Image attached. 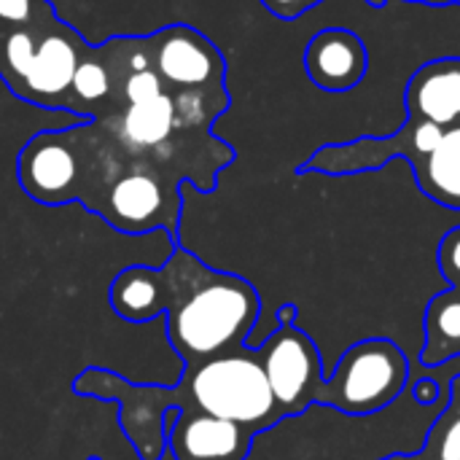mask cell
<instances>
[{
    "instance_id": "cell-14",
    "label": "cell",
    "mask_w": 460,
    "mask_h": 460,
    "mask_svg": "<svg viewBox=\"0 0 460 460\" xmlns=\"http://www.w3.org/2000/svg\"><path fill=\"white\" fill-rule=\"evenodd\" d=\"M51 11V0H0V32L30 27Z\"/></svg>"
},
{
    "instance_id": "cell-21",
    "label": "cell",
    "mask_w": 460,
    "mask_h": 460,
    "mask_svg": "<svg viewBox=\"0 0 460 460\" xmlns=\"http://www.w3.org/2000/svg\"><path fill=\"white\" fill-rule=\"evenodd\" d=\"M456 3H458V5H460V0H456Z\"/></svg>"
},
{
    "instance_id": "cell-18",
    "label": "cell",
    "mask_w": 460,
    "mask_h": 460,
    "mask_svg": "<svg viewBox=\"0 0 460 460\" xmlns=\"http://www.w3.org/2000/svg\"><path fill=\"white\" fill-rule=\"evenodd\" d=\"M447 407L460 412V375L450 383V402H447Z\"/></svg>"
},
{
    "instance_id": "cell-1",
    "label": "cell",
    "mask_w": 460,
    "mask_h": 460,
    "mask_svg": "<svg viewBox=\"0 0 460 460\" xmlns=\"http://www.w3.org/2000/svg\"><path fill=\"white\" fill-rule=\"evenodd\" d=\"M108 299L129 323L162 315L183 367L245 348L261 315L259 291L245 278L213 270L181 245L159 270L148 264L121 270Z\"/></svg>"
},
{
    "instance_id": "cell-19",
    "label": "cell",
    "mask_w": 460,
    "mask_h": 460,
    "mask_svg": "<svg viewBox=\"0 0 460 460\" xmlns=\"http://www.w3.org/2000/svg\"><path fill=\"white\" fill-rule=\"evenodd\" d=\"M369 5H377V8H383L385 5V0H367ZM410 3H426V5H453L456 0H410Z\"/></svg>"
},
{
    "instance_id": "cell-10",
    "label": "cell",
    "mask_w": 460,
    "mask_h": 460,
    "mask_svg": "<svg viewBox=\"0 0 460 460\" xmlns=\"http://www.w3.org/2000/svg\"><path fill=\"white\" fill-rule=\"evenodd\" d=\"M407 116L456 127L460 124V57H439L420 65L404 92Z\"/></svg>"
},
{
    "instance_id": "cell-8",
    "label": "cell",
    "mask_w": 460,
    "mask_h": 460,
    "mask_svg": "<svg viewBox=\"0 0 460 460\" xmlns=\"http://www.w3.org/2000/svg\"><path fill=\"white\" fill-rule=\"evenodd\" d=\"M127 54L129 35H111L102 43H89L70 84L67 113L81 119H102L111 113L119 100Z\"/></svg>"
},
{
    "instance_id": "cell-17",
    "label": "cell",
    "mask_w": 460,
    "mask_h": 460,
    "mask_svg": "<svg viewBox=\"0 0 460 460\" xmlns=\"http://www.w3.org/2000/svg\"><path fill=\"white\" fill-rule=\"evenodd\" d=\"M412 396H415L418 404L431 407V404H437L439 399H447V391L442 388V383H439L437 377L420 375V380H415V385H412Z\"/></svg>"
},
{
    "instance_id": "cell-4",
    "label": "cell",
    "mask_w": 460,
    "mask_h": 460,
    "mask_svg": "<svg viewBox=\"0 0 460 460\" xmlns=\"http://www.w3.org/2000/svg\"><path fill=\"white\" fill-rule=\"evenodd\" d=\"M410 385L407 353L385 337H369L348 348L337 369L326 375L318 404L342 415H375L391 407Z\"/></svg>"
},
{
    "instance_id": "cell-16",
    "label": "cell",
    "mask_w": 460,
    "mask_h": 460,
    "mask_svg": "<svg viewBox=\"0 0 460 460\" xmlns=\"http://www.w3.org/2000/svg\"><path fill=\"white\" fill-rule=\"evenodd\" d=\"M323 0H261V5L272 13V16H278V19H283V22H294V19H299L302 13H307L310 8H315V5H321Z\"/></svg>"
},
{
    "instance_id": "cell-12",
    "label": "cell",
    "mask_w": 460,
    "mask_h": 460,
    "mask_svg": "<svg viewBox=\"0 0 460 460\" xmlns=\"http://www.w3.org/2000/svg\"><path fill=\"white\" fill-rule=\"evenodd\" d=\"M460 356V291L450 288L429 302L423 367L434 369Z\"/></svg>"
},
{
    "instance_id": "cell-13",
    "label": "cell",
    "mask_w": 460,
    "mask_h": 460,
    "mask_svg": "<svg viewBox=\"0 0 460 460\" xmlns=\"http://www.w3.org/2000/svg\"><path fill=\"white\" fill-rule=\"evenodd\" d=\"M426 456L431 460H460V412L445 407L426 439Z\"/></svg>"
},
{
    "instance_id": "cell-5",
    "label": "cell",
    "mask_w": 460,
    "mask_h": 460,
    "mask_svg": "<svg viewBox=\"0 0 460 460\" xmlns=\"http://www.w3.org/2000/svg\"><path fill=\"white\" fill-rule=\"evenodd\" d=\"M143 54L172 92L226 94V57L197 27L175 22L143 35Z\"/></svg>"
},
{
    "instance_id": "cell-15",
    "label": "cell",
    "mask_w": 460,
    "mask_h": 460,
    "mask_svg": "<svg viewBox=\"0 0 460 460\" xmlns=\"http://www.w3.org/2000/svg\"><path fill=\"white\" fill-rule=\"evenodd\" d=\"M437 261H439V272L445 275V280L450 283V288L460 291V226L450 229L437 251Z\"/></svg>"
},
{
    "instance_id": "cell-20",
    "label": "cell",
    "mask_w": 460,
    "mask_h": 460,
    "mask_svg": "<svg viewBox=\"0 0 460 460\" xmlns=\"http://www.w3.org/2000/svg\"><path fill=\"white\" fill-rule=\"evenodd\" d=\"M86 460H102V458H97V456H92V458H86Z\"/></svg>"
},
{
    "instance_id": "cell-7",
    "label": "cell",
    "mask_w": 460,
    "mask_h": 460,
    "mask_svg": "<svg viewBox=\"0 0 460 460\" xmlns=\"http://www.w3.org/2000/svg\"><path fill=\"white\" fill-rule=\"evenodd\" d=\"M167 453L175 460H248L256 434L240 423L167 410L162 418Z\"/></svg>"
},
{
    "instance_id": "cell-2",
    "label": "cell",
    "mask_w": 460,
    "mask_h": 460,
    "mask_svg": "<svg viewBox=\"0 0 460 460\" xmlns=\"http://www.w3.org/2000/svg\"><path fill=\"white\" fill-rule=\"evenodd\" d=\"M75 396L119 404V423L140 460H162L167 453L162 418L167 410L199 412L240 423L253 434L286 420L253 348H240L202 364L183 367L175 385L132 383L111 369L89 367L73 380Z\"/></svg>"
},
{
    "instance_id": "cell-11",
    "label": "cell",
    "mask_w": 460,
    "mask_h": 460,
    "mask_svg": "<svg viewBox=\"0 0 460 460\" xmlns=\"http://www.w3.org/2000/svg\"><path fill=\"white\" fill-rule=\"evenodd\" d=\"M418 189L437 205L460 210V124L445 127L439 143L412 164Z\"/></svg>"
},
{
    "instance_id": "cell-3",
    "label": "cell",
    "mask_w": 460,
    "mask_h": 460,
    "mask_svg": "<svg viewBox=\"0 0 460 460\" xmlns=\"http://www.w3.org/2000/svg\"><path fill=\"white\" fill-rule=\"evenodd\" d=\"M86 49V38L54 8L30 27L0 32V81L35 108L67 111L70 84Z\"/></svg>"
},
{
    "instance_id": "cell-9",
    "label": "cell",
    "mask_w": 460,
    "mask_h": 460,
    "mask_svg": "<svg viewBox=\"0 0 460 460\" xmlns=\"http://www.w3.org/2000/svg\"><path fill=\"white\" fill-rule=\"evenodd\" d=\"M367 43L348 27H326L315 32L305 49V73L323 92H350L367 78Z\"/></svg>"
},
{
    "instance_id": "cell-6",
    "label": "cell",
    "mask_w": 460,
    "mask_h": 460,
    "mask_svg": "<svg viewBox=\"0 0 460 460\" xmlns=\"http://www.w3.org/2000/svg\"><path fill=\"white\" fill-rule=\"evenodd\" d=\"M253 350L286 418L302 415L310 404H318L326 380L323 361L318 345L296 326V321L278 323V329Z\"/></svg>"
}]
</instances>
